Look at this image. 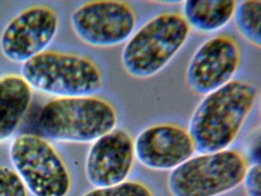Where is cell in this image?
Here are the masks:
<instances>
[{"instance_id": "6da1fadb", "label": "cell", "mask_w": 261, "mask_h": 196, "mask_svg": "<svg viewBox=\"0 0 261 196\" xmlns=\"http://www.w3.org/2000/svg\"><path fill=\"white\" fill-rule=\"evenodd\" d=\"M259 90L245 80H232L204 96L195 107L188 131L195 153L227 150L234 142L256 104Z\"/></svg>"}, {"instance_id": "7a4b0ae2", "label": "cell", "mask_w": 261, "mask_h": 196, "mask_svg": "<svg viewBox=\"0 0 261 196\" xmlns=\"http://www.w3.org/2000/svg\"><path fill=\"white\" fill-rule=\"evenodd\" d=\"M190 32L181 14L163 12L155 15L125 43L121 53L123 69L136 79L155 76L181 51Z\"/></svg>"}, {"instance_id": "3957f363", "label": "cell", "mask_w": 261, "mask_h": 196, "mask_svg": "<svg viewBox=\"0 0 261 196\" xmlns=\"http://www.w3.org/2000/svg\"><path fill=\"white\" fill-rule=\"evenodd\" d=\"M115 107L96 96L56 98L47 103L39 118L42 138L63 142L92 143L116 129Z\"/></svg>"}, {"instance_id": "277c9868", "label": "cell", "mask_w": 261, "mask_h": 196, "mask_svg": "<svg viewBox=\"0 0 261 196\" xmlns=\"http://www.w3.org/2000/svg\"><path fill=\"white\" fill-rule=\"evenodd\" d=\"M22 77L32 89L57 98L95 96L103 87L101 71L94 61L55 51L22 64Z\"/></svg>"}, {"instance_id": "5b68a950", "label": "cell", "mask_w": 261, "mask_h": 196, "mask_svg": "<svg viewBox=\"0 0 261 196\" xmlns=\"http://www.w3.org/2000/svg\"><path fill=\"white\" fill-rule=\"evenodd\" d=\"M247 168L236 150L201 153L171 171L168 189L172 196H220L242 183Z\"/></svg>"}, {"instance_id": "8992f818", "label": "cell", "mask_w": 261, "mask_h": 196, "mask_svg": "<svg viewBox=\"0 0 261 196\" xmlns=\"http://www.w3.org/2000/svg\"><path fill=\"white\" fill-rule=\"evenodd\" d=\"M15 172L33 196H67L71 178L54 147L42 136L23 134L10 147Z\"/></svg>"}, {"instance_id": "52a82bcc", "label": "cell", "mask_w": 261, "mask_h": 196, "mask_svg": "<svg viewBox=\"0 0 261 196\" xmlns=\"http://www.w3.org/2000/svg\"><path fill=\"white\" fill-rule=\"evenodd\" d=\"M137 21L132 6L116 0L87 2L71 17L73 31L79 39L100 48L125 44L135 32Z\"/></svg>"}, {"instance_id": "ba28073f", "label": "cell", "mask_w": 261, "mask_h": 196, "mask_svg": "<svg viewBox=\"0 0 261 196\" xmlns=\"http://www.w3.org/2000/svg\"><path fill=\"white\" fill-rule=\"evenodd\" d=\"M241 63V50L230 35H218L203 42L189 60L186 71L188 87L205 96L233 80Z\"/></svg>"}, {"instance_id": "9c48e42d", "label": "cell", "mask_w": 261, "mask_h": 196, "mask_svg": "<svg viewBox=\"0 0 261 196\" xmlns=\"http://www.w3.org/2000/svg\"><path fill=\"white\" fill-rule=\"evenodd\" d=\"M59 19L54 9L35 6L18 14L0 36V51L9 61L24 64L46 51L57 34Z\"/></svg>"}, {"instance_id": "30bf717a", "label": "cell", "mask_w": 261, "mask_h": 196, "mask_svg": "<svg viewBox=\"0 0 261 196\" xmlns=\"http://www.w3.org/2000/svg\"><path fill=\"white\" fill-rule=\"evenodd\" d=\"M135 158L154 171H172L195 153L186 129L174 124H157L142 130L134 139Z\"/></svg>"}, {"instance_id": "8fae6325", "label": "cell", "mask_w": 261, "mask_h": 196, "mask_svg": "<svg viewBox=\"0 0 261 196\" xmlns=\"http://www.w3.org/2000/svg\"><path fill=\"white\" fill-rule=\"evenodd\" d=\"M134 139L126 130L114 129L92 142L85 162V175L94 188L126 181L135 160Z\"/></svg>"}, {"instance_id": "7c38bea8", "label": "cell", "mask_w": 261, "mask_h": 196, "mask_svg": "<svg viewBox=\"0 0 261 196\" xmlns=\"http://www.w3.org/2000/svg\"><path fill=\"white\" fill-rule=\"evenodd\" d=\"M33 92L22 76L0 78V143L16 132L31 104Z\"/></svg>"}, {"instance_id": "4fadbf2b", "label": "cell", "mask_w": 261, "mask_h": 196, "mask_svg": "<svg viewBox=\"0 0 261 196\" xmlns=\"http://www.w3.org/2000/svg\"><path fill=\"white\" fill-rule=\"evenodd\" d=\"M234 0H191L182 5V15L191 29L213 33L225 27L233 18Z\"/></svg>"}, {"instance_id": "5bb4252c", "label": "cell", "mask_w": 261, "mask_h": 196, "mask_svg": "<svg viewBox=\"0 0 261 196\" xmlns=\"http://www.w3.org/2000/svg\"><path fill=\"white\" fill-rule=\"evenodd\" d=\"M233 19L240 35L250 44L261 46V1L238 2Z\"/></svg>"}, {"instance_id": "9a60e30c", "label": "cell", "mask_w": 261, "mask_h": 196, "mask_svg": "<svg viewBox=\"0 0 261 196\" xmlns=\"http://www.w3.org/2000/svg\"><path fill=\"white\" fill-rule=\"evenodd\" d=\"M83 196H155V194L149 187L141 182L125 181L112 186L94 188Z\"/></svg>"}, {"instance_id": "2e32d148", "label": "cell", "mask_w": 261, "mask_h": 196, "mask_svg": "<svg viewBox=\"0 0 261 196\" xmlns=\"http://www.w3.org/2000/svg\"><path fill=\"white\" fill-rule=\"evenodd\" d=\"M0 196H27V189L15 170L0 165Z\"/></svg>"}, {"instance_id": "e0dca14e", "label": "cell", "mask_w": 261, "mask_h": 196, "mask_svg": "<svg viewBox=\"0 0 261 196\" xmlns=\"http://www.w3.org/2000/svg\"><path fill=\"white\" fill-rule=\"evenodd\" d=\"M242 183L247 196H261L260 164L254 163L248 166Z\"/></svg>"}]
</instances>
